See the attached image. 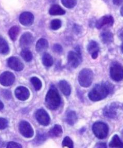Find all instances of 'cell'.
I'll return each instance as SVG.
<instances>
[{"mask_svg":"<svg viewBox=\"0 0 123 148\" xmlns=\"http://www.w3.org/2000/svg\"><path fill=\"white\" fill-rule=\"evenodd\" d=\"M112 85L108 82L98 84L89 93L88 97L91 101H99L106 98L112 91Z\"/></svg>","mask_w":123,"mask_h":148,"instance_id":"6da1fadb","label":"cell"},{"mask_svg":"<svg viewBox=\"0 0 123 148\" xmlns=\"http://www.w3.org/2000/svg\"><path fill=\"white\" fill-rule=\"evenodd\" d=\"M61 104V97L55 86H52L45 97V105L48 108L56 110Z\"/></svg>","mask_w":123,"mask_h":148,"instance_id":"7a4b0ae2","label":"cell"},{"mask_svg":"<svg viewBox=\"0 0 123 148\" xmlns=\"http://www.w3.org/2000/svg\"><path fill=\"white\" fill-rule=\"evenodd\" d=\"M94 78V74L91 69H84L79 73L78 80L79 84L83 87L88 88L92 84Z\"/></svg>","mask_w":123,"mask_h":148,"instance_id":"3957f363","label":"cell"},{"mask_svg":"<svg viewBox=\"0 0 123 148\" xmlns=\"http://www.w3.org/2000/svg\"><path fill=\"white\" fill-rule=\"evenodd\" d=\"M68 63L70 66L73 68H76L79 66L82 61L81 51L79 46L75 48V51H71L68 55Z\"/></svg>","mask_w":123,"mask_h":148,"instance_id":"277c9868","label":"cell"},{"mask_svg":"<svg viewBox=\"0 0 123 148\" xmlns=\"http://www.w3.org/2000/svg\"><path fill=\"white\" fill-rule=\"evenodd\" d=\"M93 131L97 138L103 139L106 138L108 135V127L105 123L97 122L93 126Z\"/></svg>","mask_w":123,"mask_h":148,"instance_id":"5b68a950","label":"cell"},{"mask_svg":"<svg viewBox=\"0 0 123 148\" xmlns=\"http://www.w3.org/2000/svg\"><path fill=\"white\" fill-rule=\"evenodd\" d=\"M110 76L115 82H120L123 80V66L117 62H114L110 68Z\"/></svg>","mask_w":123,"mask_h":148,"instance_id":"8992f818","label":"cell"},{"mask_svg":"<svg viewBox=\"0 0 123 148\" xmlns=\"http://www.w3.org/2000/svg\"><path fill=\"white\" fill-rule=\"evenodd\" d=\"M20 133L26 138H31L33 136V130L29 123L26 121L20 122L19 125Z\"/></svg>","mask_w":123,"mask_h":148,"instance_id":"52a82bcc","label":"cell"},{"mask_svg":"<svg viewBox=\"0 0 123 148\" xmlns=\"http://www.w3.org/2000/svg\"><path fill=\"white\" fill-rule=\"evenodd\" d=\"M35 118L38 122L43 126H47L50 122V118L47 112L43 109H39L35 113Z\"/></svg>","mask_w":123,"mask_h":148,"instance_id":"ba28073f","label":"cell"},{"mask_svg":"<svg viewBox=\"0 0 123 148\" xmlns=\"http://www.w3.org/2000/svg\"><path fill=\"white\" fill-rule=\"evenodd\" d=\"M118 105L115 103L108 105L103 110L104 116L108 118H115L117 114Z\"/></svg>","mask_w":123,"mask_h":148,"instance_id":"9c48e42d","label":"cell"},{"mask_svg":"<svg viewBox=\"0 0 123 148\" xmlns=\"http://www.w3.org/2000/svg\"><path fill=\"white\" fill-rule=\"evenodd\" d=\"M34 41V38L32 34L30 32H26L22 35L20 38V46L22 49H28Z\"/></svg>","mask_w":123,"mask_h":148,"instance_id":"30bf717a","label":"cell"},{"mask_svg":"<svg viewBox=\"0 0 123 148\" xmlns=\"http://www.w3.org/2000/svg\"><path fill=\"white\" fill-rule=\"evenodd\" d=\"M114 20L111 15H106L100 18L95 23V26L98 29H100L104 27H112L113 25Z\"/></svg>","mask_w":123,"mask_h":148,"instance_id":"8fae6325","label":"cell"},{"mask_svg":"<svg viewBox=\"0 0 123 148\" xmlns=\"http://www.w3.org/2000/svg\"><path fill=\"white\" fill-rule=\"evenodd\" d=\"M15 76L12 73L5 72L0 75V84L3 86H10L15 82Z\"/></svg>","mask_w":123,"mask_h":148,"instance_id":"7c38bea8","label":"cell"},{"mask_svg":"<svg viewBox=\"0 0 123 148\" xmlns=\"http://www.w3.org/2000/svg\"><path fill=\"white\" fill-rule=\"evenodd\" d=\"M8 64L11 69L19 72L24 68V65L17 57H12L8 60Z\"/></svg>","mask_w":123,"mask_h":148,"instance_id":"4fadbf2b","label":"cell"},{"mask_svg":"<svg viewBox=\"0 0 123 148\" xmlns=\"http://www.w3.org/2000/svg\"><path fill=\"white\" fill-rule=\"evenodd\" d=\"M19 20L20 23L23 25L30 26L34 22L35 17L31 12H25L20 14Z\"/></svg>","mask_w":123,"mask_h":148,"instance_id":"5bb4252c","label":"cell"},{"mask_svg":"<svg viewBox=\"0 0 123 148\" xmlns=\"http://www.w3.org/2000/svg\"><path fill=\"white\" fill-rule=\"evenodd\" d=\"M15 94L16 97L22 101L27 100L30 96L29 90L24 86H18L15 90Z\"/></svg>","mask_w":123,"mask_h":148,"instance_id":"9a60e30c","label":"cell"},{"mask_svg":"<svg viewBox=\"0 0 123 148\" xmlns=\"http://www.w3.org/2000/svg\"><path fill=\"white\" fill-rule=\"evenodd\" d=\"M48 47V42L45 38L39 39L36 44V50L38 52H44Z\"/></svg>","mask_w":123,"mask_h":148,"instance_id":"2e32d148","label":"cell"},{"mask_svg":"<svg viewBox=\"0 0 123 148\" xmlns=\"http://www.w3.org/2000/svg\"><path fill=\"white\" fill-rule=\"evenodd\" d=\"M59 88L63 94L66 96H69L71 94V89L70 84L65 80H62L59 82Z\"/></svg>","mask_w":123,"mask_h":148,"instance_id":"e0dca14e","label":"cell"},{"mask_svg":"<svg viewBox=\"0 0 123 148\" xmlns=\"http://www.w3.org/2000/svg\"><path fill=\"white\" fill-rule=\"evenodd\" d=\"M66 12V11L60 6L56 4L52 5L49 10V14L53 16L64 15Z\"/></svg>","mask_w":123,"mask_h":148,"instance_id":"ac0fdd59","label":"cell"},{"mask_svg":"<svg viewBox=\"0 0 123 148\" xmlns=\"http://www.w3.org/2000/svg\"><path fill=\"white\" fill-rule=\"evenodd\" d=\"M101 38L104 43L109 44L113 41V34L109 31H104L101 33Z\"/></svg>","mask_w":123,"mask_h":148,"instance_id":"d6986e66","label":"cell"},{"mask_svg":"<svg viewBox=\"0 0 123 148\" xmlns=\"http://www.w3.org/2000/svg\"><path fill=\"white\" fill-rule=\"evenodd\" d=\"M109 147L110 148H123V142L117 135H115L109 143Z\"/></svg>","mask_w":123,"mask_h":148,"instance_id":"ffe728a7","label":"cell"},{"mask_svg":"<svg viewBox=\"0 0 123 148\" xmlns=\"http://www.w3.org/2000/svg\"><path fill=\"white\" fill-rule=\"evenodd\" d=\"M49 136L53 137H59L62 134V126L58 124H56L50 130L49 132Z\"/></svg>","mask_w":123,"mask_h":148,"instance_id":"44dd1931","label":"cell"},{"mask_svg":"<svg viewBox=\"0 0 123 148\" xmlns=\"http://www.w3.org/2000/svg\"><path fill=\"white\" fill-rule=\"evenodd\" d=\"M77 120V116L75 112L74 111H69L67 112L66 116V121L70 125H73L76 123Z\"/></svg>","mask_w":123,"mask_h":148,"instance_id":"7402d4cb","label":"cell"},{"mask_svg":"<svg viewBox=\"0 0 123 148\" xmlns=\"http://www.w3.org/2000/svg\"><path fill=\"white\" fill-rule=\"evenodd\" d=\"M87 49L90 54H92L96 52H99V47L97 42L94 40H91L87 46Z\"/></svg>","mask_w":123,"mask_h":148,"instance_id":"603a6c76","label":"cell"},{"mask_svg":"<svg viewBox=\"0 0 123 148\" xmlns=\"http://www.w3.org/2000/svg\"><path fill=\"white\" fill-rule=\"evenodd\" d=\"M42 62L45 66L49 67L52 66L54 61L50 54L48 53H44L42 57Z\"/></svg>","mask_w":123,"mask_h":148,"instance_id":"cb8c5ba5","label":"cell"},{"mask_svg":"<svg viewBox=\"0 0 123 148\" xmlns=\"http://www.w3.org/2000/svg\"><path fill=\"white\" fill-rule=\"evenodd\" d=\"M10 51V48L8 42L2 38H0V53L7 54Z\"/></svg>","mask_w":123,"mask_h":148,"instance_id":"d4e9b609","label":"cell"},{"mask_svg":"<svg viewBox=\"0 0 123 148\" xmlns=\"http://www.w3.org/2000/svg\"><path fill=\"white\" fill-rule=\"evenodd\" d=\"M19 31V28L17 26H14L11 27L8 32V34L10 39L13 41H15L17 38Z\"/></svg>","mask_w":123,"mask_h":148,"instance_id":"484cf974","label":"cell"},{"mask_svg":"<svg viewBox=\"0 0 123 148\" xmlns=\"http://www.w3.org/2000/svg\"><path fill=\"white\" fill-rule=\"evenodd\" d=\"M21 56L23 60L26 62L31 61L33 58L32 52H31L28 49H22L21 52Z\"/></svg>","mask_w":123,"mask_h":148,"instance_id":"4316f807","label":"cell"},{"mask_svg":"<svg viewBox=\"0 0 123 148\" xmlns=\"http://www.w3.org/2000/svg\"><path fill=\"white\" fill-rule=\"evenodd\" d=\"M31 82L34 86L35 90L36 91H39L42 88V82L38 78L36 77H33L31 78Z\"/></svg>","mask_w":123,"mask_h":148,"instance_id":"83f0119b","label":"cell"},{"mask_svg":"<svg viewBox=\"0 0 123 148\" xmlns=\"http://www.w3.org/2000/svg\"><path fill=\"white\" fill-rule=\"evenodd\" d=\"M62 5L69 9L74 8L77 4V0H61Z\"/></svg>","mask_w":123,"mask_h":148,"instance_id":"f1b7e54d","label":"cell"},{"mask_svg":"<svg viewBox=\"0 0 123 148\" xmlns=\"http://www.w3.org/2000/svg\"><path fill=\"white\" fill-rule=\"evenodd\" d=\"M62 21L60 19H54L50 22V27L53 30H58L62 27Z\"/></svg>","mask_w":123,"mask_h":148,"instance_id":"f546056e","label":"cell"},{"mask_svg":"<svg viewBox=\"0 0 123 148\" xmlns=\"http://www.w3.org/2000/svg\"><path fill=\"white\" fill-rule=\"evenodd\" d=\"M62 146L63 147H68L69 148H73V143L71 139L68 136H66L64 139L62 141Z\"/></svg>","mask_w":123,"mask_h":148,"instance_id":"4dcf8cb0","label":"cell"},{"mask_svg":"<svg viewBox=\"0 0 123 148\" xmlns=\"http://www.w3.org/2000/svg\"><path fill=\"white\" fill-rule=\"evenodd\" d=\"M8 125V122L6 119L0 118V130L5 129Z\"/></svg>","mask_w":123,"mask_h":148,"instance_id":"1f68e13d","label":"cell"},{"mask_svg":"<svg viewBox=\"0 0 123 148\" xmlns=\"http://www.w3.org/2000/svg\"><path fill=\"white\" fill-rule=\"evenodd\" d=\"M7 147L8 148H22V146L19 143L11 141L8 143Z\"/></svg>","mask_w":123,"mask_h":148,"instance_id":"d6a6232c","label":"cell"},{"mask_svg":"<svg viewBox=\"0 0 123 148\" xmlns=\"http://www.w3.org/2000/svg\"><path fill=\"white\" fill-rule=\"evenodd\" d=\"M53 49L55 51L58 53H60L62 52V50H63V48L62 47V46L58 44H55L53 46Z\"/></svg>","mask_w":123,"mask_h":148,"instance_id":"836d02e7","label":"cell"},{"mask_svg":"<svg viewBox=\"0 0 123 148\" xmlns=\"http://www.w3.org/2000/svg\"><path fill=\"white\" fill-rule=\"evenodd\" d=\"M3 96H4L6 99H10L11 97V93L10 91L5 90L3 91Z\"/></svg>","mask_w":123,"mask_h":148,"instance_id":"e575fe53","label":"cell"},{"mask_svg":"<svg viewBox=\"0 0 123 148\" xmlns=\"http://www.w3.org/2000/svg\"><path fill=\"white\" fill-rule=\"evenodd\" d=\"M73 30H74V32H76V33L78 34L81 32V27L78 25H74V27H73Z\"/></svg>","mask_w":123,"mask_h":148,"instance_id":"d590c367","label":"cell"},{"mask_svg":"<svg viewBox=\"0 0 123 148\" xmlns=\"http://www.w3.org/2000/svg\"><path fill=\"white\" fill-rule=\"evenodd\" d=\"M117 34H118V36L119 38L121 40H123V27H122V29L118 31Z\"/></svg>","mask_w":123,"mask_h":148,"instance_id":"8d00e7d4","label":"cell"},{"mask_svg":"<svg viewBox=\"0 0 123 148\" xmlns=\"http://www.w3.org/2000/svg\"><path fill=\"white\" fill-rule=\"evenodd\" d=\"M112 1L114 4L117 6H120L123 2V0H112Z\"/></svg>","mask_w":123,"mask_h":148,"instance_id":"74e56055","label":"cell"},{"mask_svg":"<svg viewBox=\"0 0 123 148\" xmlns=\"http://www.w3.org/2000/svg\"><path fill=\"white\" fill-rule=\"evenodd\" d=\"M96 148H106V145L105 143H97L95 146Z\"/></svg>","mask_w":123,"mask_h":148,"instance_id":"f35d334b","label":"cell"},{"mask_svg":"<svg viewBox=\"0 0 123 148\" xmlns=\"http://www.w3.org/2000/svg\"><path fill=\"white\" fill-rule=\"evenodd\" d=\"M4 108V104H3L2 102L0 101V110H2Z\"/></svg>","mask_w":123,"mask_h":148,"instance_id":"ab89813d","label":"cell"},{"mask_svg":"<svg viewBox=\"0 0 123 148\" xmlns=\"http://www.w3.org/2000/svg\"><path fill=\"white\" fill-rule=\"evenodd\" d=\"M120 13H121V15L123 17V5L122 6V8H121V10H120Z\"/></svg>","mask_w":123,"mask_h":148,"instance_id":"60d3db41","label":"cell"},{"mask_svg":"<svg viewBox=\"0 0 123 148\" xmlns=\"http://www.w3.org/2000/svg\"><path fill=\"white\" fill-rule=\"evenodd\" d=\"M121 51H122V52H123V42L121 45Z\"/></svg>","mask_w":123,"mask_h":148,"instance_id":"b9f144b4","label":"cell"},{"mask_svg":"<svg viewBox=\"0 0 123 148\" xmlns=\"http://www.w3.org/2000/svg\"><path fill=\"white\" fill-rule=\"evenodd\" d=\"M122 136H123V130L122 131Z\"/></svg>","mask_w":123,"mask_h":148,"instance_id":"7bdbcfd3","label":"cell"}]
</instances>
